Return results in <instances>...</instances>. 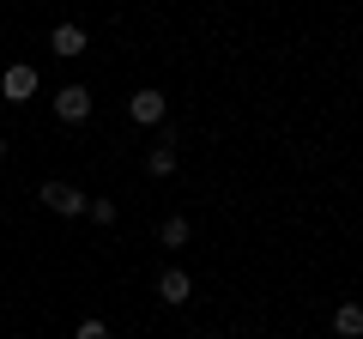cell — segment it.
Returning <instances> with one entry per match:
<instances>
[{
  "instance_id": "8992f818",
  "label": "cell",
  "mask_w": 363,
  "mask_h": 339,
  "mask_svg": "<svg viewBox=\"0 0 363 339\" xmlns=\"http://www.w3.org/2000/svg\"><path fill=\"white\" fill-rule=\"evenodd\" d=\"M85 43H91L85 25H73V18H61V25L49 30V49L61 55V61H79V55H85Z\"/></svg>"
},
{
  "instance_id": "8fae6325",
  "label": "cell",
  "mask_w": 363,
  "mask_h": 339,
  "mask_svg": "<svg viewBox=\"0 0 363 339\" xmlns=\"http://www.w3.org/2000/svg\"><path fill=\"white\" fill-rule=\"evenodd\" d=\"M73 339H109V321L104 315H85V321L73 327Z\"/></svg>"
},
{
  "instance_id": "30bf717a",
  "label": "cell",
  "mask_w": 363,
  "mask_h": 339,
  "mask_svg": "<svg viewBox=\"0 0 363 339\" xmlns=\"http://www.w3.org/2000/svg\"><path fill=\"white\" fill-rule=\"evenodd\" d=\"M85 218H91V224H116V218H121V206H116L109 194H91V200H85Z\"/></svg>"
},
{
  "instance_id": "9c48e42d",
  "label": "cell",
  "mask_w": 363,
  "mask_h": 339,
  "mask_svg": "<svg viewBox=\"0 0 363 339\" xmlns=\"http://www.w3.org/2000/svg\"><path fill=\"white\" fill-rule=\"evenodd\" d=\"M333 339H363V303H339L333 309Z\"/></svg>"
},
{
  "instance_id": "3957f363",
  "label": "cell",
  "mask_w": 363,
  "mask_h": 339,
  "mask_svg": "<svg viewBox=\"0 0 363 339\" xmlns=\"http://www.w3.org/2000/svg\"><path fill=\"white\" fill-rule=\"evenodd\" d=\"M37 85H43V73H37L30 61H13L6 73H0V97H6V104H30Z\"/></svg>"
},
{
  "instance_id": "7c38bea8",
  "label": "cell",
  "mask_w": 363,
  "mask_h": 339,
  "mask_svg": "<svg viewBox=\"0 0 363 339\" xmlns=\"http://www.w3.org/2000/svg\"><path fill=\"white\" fill-rule=\"evenodd\" d=\"M6 152H13V140H6V133H0V164H6Z\"/></svg>"
},
{
  "instance_id": "ba28073f",
  "label": "cell",
  "mask_w": 363,
  "mask_h": 339,
  "mask_svg": "<svg viewBox=\"0 0 363 339\" xmlns=\"http://www.w3.org/2000/svg\"><path fill=\"white\" fill-rule=\"evenodd\" d=\"M194 243V224L182 218V212H169L164 224H157V248H188Z\"/></svg>"
},
{
  "instance_id": "7a4b0ae2",
  "label": "cell",
  "mask_w": 363,
  "mask_h": 339,
  "mask_svg": "<svg viewBox=\"0 0 363 339\" xmlns=\"http://www.w3.org/2000/svg\"><path fill=\"white\" fill-rule=\"evenodd\" d=\"M164 116H169V97L157 85H140L128 97V121H140V128H164Z\"/></svg>"
},
{
  "instance_id": "6da1fadb",
  "label": "cell",
  "mask_w": 363,
  "mask_h": 339,
  "mask_svg": "<svg viewBox=\"0 0 363 339\" xmlns=\"http://www.w3.org/2000/svg\"><path fill=\"white\" fill-rule=\"evenodd\" d=\"M37 200H43V212H61V218H85V188H73V182H43L37 188Z\"/></svg>"
},
{
  "instance_id": "52a82bcc",
  "label": "cell",
  "mask_w": 363,
  "mask_h": 339,
  "mask_svg": "<svg viewBox=\"0 0 363 339\" xmlns=\"http://www.w3.org/2000/svg\"><path fill=\"white\" fill-rule=\"evenodd\" d=\"M176 164H182V157H176V140L164 133V140H157L152 152H145V176H157V182H169V176H176Z\"/></svg>"
},
{
  "instance_id": "5b68a950",
  "label": "cell",
  "mask_w": 363,
  "mask_h": 339,
  "mask_svg": "<svg viewBox=\"0 0 363 339\" xmlns=\"http://www.w3.org/2000/svg\"><path fill=\"white\" fill-rule=\"evenodd\" d=\"M188 297H194V279L182 273V267H164V273H157V303H164V309H182Z\"/></svg>"
},
{
  "instance_id": "277c9868",
  "label": "cell",
  "mask_w": 363,
  "mask_h": 339,
  "mask_svg": "<svg viewBox=\"0 0 363 339\" xmlns=\"http://www.w3.org/2000/svg\"><path fill=\"white\" fill-rule=\"evenodd\" d=\"M49 104H55V121L79 128V121H91V85H61Z\"/></svg>"
}]
</instances>
